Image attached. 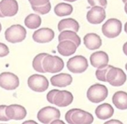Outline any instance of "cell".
Returning a JSON list of instances; mask_svg holds the SVG:
<instances>
[{"label": "cell", "instance_id": "6da1fadb", "mask_svg": "<svg viewBox=\"0 0 127 124\" xmlns=\"http://www.w3.org/2000/svg\"><path fill=\"white\" fill-rule=\"evenodd\" d=\"M27 112L26 108L19 105H11L9 106H0V120L8 121L10 120H22L26 116Z\"/></svg>", "mask_w": 127, "mask_h": 124}, {"label": "cell", "instance_id": "7a4b0ae2", "mask_svg": "<svg viewBox=\"0 0 127 124\" xmlns=\"http://www.w3.org/2000/svg\"><path fill=\"white\" fill-rule=\"evenodd\" d=\"M47 99L51 104L60 107H64L72 104L73 96L71 92L67 90L53 89L47 93Z\"/></svg>", "mask_w": 127, "mask_h": 124}, {"label": "cell", "instance_id": "3957f363", "mask_svg": "<svg viewBox=\"0 0 127 124\" xmlns=\"http://www.w3.org/2000/svg\"><path fill=\"white\" fill-rule=\"evenodd\" d=\"M65 119L70 124H91L94 120L91 114L78 108H73L68 111L65 114Z\"/></svg>", "mask_w": 127, "mask_h": 124}, {"label": "cell", "instance_id": "277c9868", "mask_svg": "<svg viewBox=\"0 0 127 124\" xmlns=\"http://www.w3.org/2000/svg\"><path fill=\"white\" fill-rule=\"evenodd\" d=\"M108 90L104 85L95 84L91 86L87 92L88 100L94 103H98L104 101L107 97Z\"/></svg>", "mask_w": 127, "mask_h": 124}, {"label": "cell", "instance_id": "5b68a950", "mask_svg": "<svg viewBox=\"0 0 127 124\" xmlns=\"http://www.w3.org/2000/svg\"><path fill=\"white\" fill-rule=\"evenodd\" d=\"M26 30L20 24L12 25L5 33L6 39L13 44L23 41L26 38Z\"/></svg>", "mask_w": 127, "mask_h": 124}, {"label": "cell", "instance_id": "8992f818", "mask_svg": "<svg viewBox=\"0 0 127 124\" xmlns=\"http://www.w3.org/2000/svg\"><path fill=\"white\" fill-rule=\"evenodd\" d=\"M122 27V24L120 20L116 18H110L102 25V32L107 38H114L120 34Z\"/></svg>", "mask_w": 127, "mask_h": 124}, {"label": "cell", "instance_id": "52a82bcc", "mask_svg": "<svg viewBox=\"0 0 127 124\" xmlns=\"http://www.w3.org/2000/svg\"><path fill=\"white\" fill-rule=\"evenodd\" d=\"M43 66L46 73H56L62 71L64 67V63L58 56L49 54L44 59Z\"/></svg>", "mask_w": 127, "mask_h": 124}, {"label": "cell", "instance_id": "ba28073f", "mask_svg": "<svg viewBox=\"0 0 127 124\" xmlns=\"http://www.w3.org/2000/svg\"><path fill=\"white\" fill-rule=\"evenodd\" d=\"M61 115L59 110L54 107L48 106L43 108L38 111L37 117L43 124H51L53 121L59 119Z\"/></svg>", "mask_w": 127, "mask_h": 124}, {"label": "cell", "instance_id": "9c48e42d", "mask_svg": "<svg viewBox=\"0 0 127 124\" xmlns=\"http://www.w3.org/2000/svg\"><path fill=\"white\" fill-rule=\"evenodd\" d=\"M88 67V62L85 57L78 55L69 59L67 63L68 70L74 74L84 72Z\"/></svg>", "mask_w": 127, "mask_h": 124}, {"label": "cell", "instance_id": "30bf717a", "mask_svg": "<svg viewBox=\"0 0 127 124\" xmlns=\"http://www.w3.org/2000/svg\"><path fill=\"white\" fill-rule=\"evenodd\" d=\"M28 84L30 88L33 91L43 92L48 89L49 83L45 76L35 74L29 77Z\"/></svg>", "mask_w": 127, "mask_h": 124}, {"label": "cell", "instance_id": "8fae6325", "mask_svg": "<svg viewBox=\"0 0 127 124\" xmlns=\"http://www.w3.org/2000/svg\"><path fill=\"white\" fill-rule=\"evenodd\" d=\"M106 78L107 82L114 87L122 86L127 79L126 74L122 69L114 66L109 70Z\"/></svg>", "mask_w": 127, "mask_h": 124}, {"label": "cell", "instance_id": "7c38bea8", "mask_svg": "<svg viewBox=\"0 0 127 124\" xmlns=\"http://www.w3.org/2000/svg\"><path fill=\"white\" fill-rule=\"evenodd\" d=\"M20 85L18 77L13 73L4 72L0 75V86L7 90L16 89Z\"/></svg>", "mask_w": 127, "mask_h": 124}, {"label": "cell", "instance_id": "4fadbf2b", "mask_svg": "<svg viewBox=\"0 0 127 124\" xmlns=\"http://www.w3.org/2000/svg\"><path fill=\"white\" fill-rule=\"evenodd\" d=\"M18 11V3L16 0H2L0 3L1 17L14 16Z\"/></svg>", "mask_w": 127, "mask_h": 124}, {"label": "cell", "instance_id": "5bb4252c", "mask_svg": "<svg viewBox=\"0 0 127 124\" xmlns=\"http://www.w3.org/2000/svg\"><path fill=\"white\" fill-rule=\"evenodd\" d=\"M106 12L104 8L99 6H95L91 8L87 13L88 21L92 24H99L106 18Z\"/></svg>", "mask_w": 127, "mask_h": 124}, {"label": "cell", "instance_id": "9a60e30c", "mask_svg": "<svg viewBox=\"0 0 127 124\" xmlns=\"http://www.w3.org/2000/svg\"><path fill=\"white\" fill-rule=\"evenodd\" d=\"M55 37V32L52 29L42 28L36 30L32 35V38L35 42L39 43H48Z\"/></svg>", "mask_w": 127, "mask_h": 124}, {"label": "cell", "instance_id": "2e32d148", "mask_svg": "<svg viewBox=\"0 0 127 124\" xmlns=\"http://www.w3.org/2000/svg\"><path fill=\"white\" fill-rule=\"evenodd\" d=\"M90 61L92 66L100 68L108 65L109 57L108 54L104 51H96L91 55Z\"/></svg>", "mask_w": 127, "mask_h": 124}, {"label": "cell", "instance_id": "e0dca14e", "mask_svg": "<svg viewBox=\"0 0 127 124\" xmlns=\"http://www.w3.org/2000/svg\"><path fill=\"white\" fill-rule=\"evenodd\" d=\"M78 47L70 40H64L59 42L57 46L59 53L64 56H69L75 53Z\"/></svg>", "mask_w": 127, "mask_h": 124}, {"label": "cell", "instance_id": "ac0fdd59", "mask_svg": "<svg viewBox=\"0 0 127 124\" xmlns=\"http://www.w3.org/2000/svg\"><path fill=\"white\" fill-rule=\"evenodd\" d=\"M50 80L51 84L54 86L65 87L71 84L73 78L70 74L61 73L52 77Z\"/></svg>", "mask_w": 127, "mask_h": 124}, {"label": "cell", "instance_id": "d6986e66", "mask_svg": "<svg viewBox=\"0 0 127 124\" xmlns=\"http://www.w3.org/2000/svg\"><path fill=\"white\" fill-rule=\"evenodd\" d=\"M83 39L84 44L86 47L91 50L99 49L102 44L100 36L93 33L85 35Z\"/></svg>", "mask_w": 127, "mask_h": 124}, {"label": "cell", "instance_id": "ffe728a7", "mask_svg": "<svg viewBox=\"0 0 127 124\" xmlns=\"http://www.w3.org/2000/svg\"><path fill=\"white\" fill-rule=\"evenodd\" d=\"M114 113V110L113 107L108 103H104L99 105L95 110L96 116L102 120H105L110 118Z\"/></svg>", "mask_w": 127, "mask_h": 124}, {"label": "cell", "instance_id": "44dd1931", "mask_svg": "<svg viewBox=\"0 0 127 124\" xmlns=\"http://www.w3.org/2000/svg\"><path fill=\"white\" fill-rule=\"evenodd\" d=\"M113 104L115 107L121 110L127 109V93L120 91L114 93L112 98Z\"/></svg>", "mask_w": 127, "mask_h": 124}, {"label": "cell", "instance_id": "7402d4cb", "mask_svg": "<svg viewBox=\"0 0 127 124\" xmlns=\"http://www.w3.org/2000/svg\"><path fill=\"white\" fill-rule=\"evenodd\" d=\"M79 29L78 23L75 20L72 18L62 19L59 21L58 24V29L59 32L69 29L77 32Z\"/></svg>", "mask_w": 127, "mask_h": 124}, {"label": "cell", "instance_id": "603a6c76", "mask_svg": "<svg viewBox=\"0 0 127 124\" xmlns=\"http://www.w3.org/2000/svg\"><path fill=\"white\" fill-rule=\"evenodd\" d=\"M59 42L64 40H70L74 42L78 47L81 44V38L76 32L71 30H64L58 36Z\"/></svg>", "mask_w": 127, "mask_h": 124}, {"label": "cell", "instance_id": "cb8c5ba5", "mask_svg": "<svg viewBox=\"0 0 127 124\" xmlns=\"http://www.w3.org/2000/svg\"><path fill=\"white\" fill-rule=\"evenodd\" d=\"M73 11V8L71 5L64 2L58 3L54 8L56 14L60 17L70 15Z\"/></svg>", "mask_w": 127, "mask_h": 124}, {"label": "cell", "instance_id": "d4e9b609", "mask_svg": "<svg viewBox=\"0 0 127 124\" xmlns=\"http://www.w3.org/2000/svg\"><path fill=\"white\" fill-rule=\"evenodd\" d=\"M24 23L27 27L31 29H37L40 26L41 19L38 15L31 14L25 18Z\"/></svg>", "mask_w": 127, "mask_h": 124}, {"label": "cell", "instance_id": "484cf974", "mask_svg": "<svg viewBox=\"0 0 127 124\" xmlns=\"http://www.w3.org/2000/svg\"><path fill=\"white\" fill-rule=\"evenodd\" d=\"M49 54L41 53L37 55L32 61V67L36 71L40 73H46L43 66V62L44 57Z\"/></svg>", "mask_w": 127, "mask_h": 124}, {"label": "cell", "instance_id": "4316f807", "mask_svg": "<svg viewBox=\"0 0 127 124\" xmlns=\"http://www.w3.org/2000/svg\"><path fill=\"white\" fill-rule=\"evenodd\" d=\"M113 67L111 65H107L103 68H98L95 72L96 78L98 80L103 82H107V75L109 70Z\"/></svg>", "mask_w": 127, "mask_h": 124}, {"label": "cell", "instance_id": "83f0119b", "mask_svg": "<svg viewBox=\"0 0 127 124\" xmlns=\"http://www.w3.org/2000/svg\"><path fill=\"white\" fill-rule=\"evenodd\" d=\"M32 9L35 12L41 15L46 14L49 13L52 8L50 2H49L46 5L43 6H32Z\"/></svg>", "mask_w": 127, "mask_h": 124}, {"label": "cell", "instance_id": "f1b7e54d", "mask_svg": "<svg viewBox=\"0 0 127 124\" xmlns=\"http://www.w3.org/2000/svg\"><path fill=\"white\" fill-rule=\"evenodd\" d=\"M89 4L92 7L95 6H101L106 8L107 5V0H87Z\"/></svg>", "mask_w": 127, "mask_h": 124}, {"label": "cell", "instance_id": "f546056e", "mask_svg": "<svg viewBox=\"0 0 127 124\" xmlns=\"http://www.w3.org/2000/svg\"><path fill=\"white\" fill-rule=\"evenodd\" d=\"M32 6H40L45 5L50 0H29Z\"/></svg>", "mask_w": 127, "mask_h": 124}, {"label": "cell", "instance_id": "4dcf8cb0", "mask_svg": "<svg viewBox=\"0 0 127 124\" xmlns=\"http://www.w3.org/2000/svg\"><path fill=\"white\" fill-rule=\"evenodd\" d=\"M9 53V49L8 47L5 44L0 43V57H4L8 55Z\"/></svg>", "mask_w": 127, "mask_h": 124}, {"label": "cell", "instance_id": "1f68e13d", "mask_svg": "<svg viewBox=\"0 0 127 124\" xmlns=\"http://www.w3.org/2000/svg\"><path fill=\"white\" fill-rule=\"evenodd\" d=\"M122 124V122L119 120H111L110 121H107L104 124Z\"/></svg>", "mask_w": 127, "mask_h": 124}, {"label": "cell", "instance_id": "d6a6232c", "mask_svg": "<svg viewBox=\"0 0 127 124\" xmlns=\"http://www.w3.org/2000/svg\"><path fill=\"white\" fill-rule=\"evenodd\" d=\"M123 53L127 56V42H126L123 45Z\"/></svg>", "mask_w": 127, "mask_h": 124}, {"label": "cell", "instance_id": "836d02e7", "mask_svg": "<svg viewBox=\"0 0 127 124\" xmlns=\"http://www.w3.org/2000/svg\"><path fill=\"white\" fill-rule=\"evenodd\" d=\"M51 124H65L64 123L62 120H59V119L53 121Z\"/></svg>", "mask_w": 127, "mask_h": 124}, {"label": "cell", "instance_id": "e575fe53", "mask_svg": "<svg viewBox=\"0 0 127 124\" xmlns=\"http://www.w3.org/2000/svg\"><path fill=\"white\" fill-rule=\"evenodd\" d=\"M124 30L126 33H127V22H126L124 26Z\"/></svg>", "mask_w": 127, "mask_h": 124}, {"label": "cell", "instance_id": "d590c367", "mask_svg": "<svg viewBox=\"0 0 127 124\" xmlns=\"http://www.w3.org/2000/svg\"><path fill=\"white\" fill-rule=\"evenodd\" d=\"M124 8H125V11L126 13L127 14V2L125 3Z\"/></svg>", "mask_w": 127, "mask_h": 124}, {"label": "cell", "instance_id": "8d00e7d4", "mask_svg": "<svg viewBox=\"0 0 127 124\" xmlns=\"http://www.w3.org/2000/svg\"><path fill=\"white\" fill-rule=\"evenodd\" d=\"M64 1H67V2H75L77 0H64Z\"/></svg>", "mask_w": 127, "mask_h": 124}, {"label": "cell", "instance_id": "74e56055", "mask_svg": "<svg viewBox=\"0 0 127 124\" xmlns=\"http://www.w3.org/2000/svg\"><path fill=\"white\" fill-rule=\"evenodd\" d=\"M122 1L124 3H126L127 2V0H122Z\"/></svg>", "mask_w": 127, "mask_h": 124}, {"label": "cell", "instance_id": "f35d334b", "mask_svg": "<svg viewBox=\"0 0 127 124\" xmlns=\"http://www.w3.org/2000/svg\"><path fill=\"white\" fill-rule=\"evenodd\" d=\"M125 68L126 69V71H127V63L125 65Z\"/></svg>", "mask_w": 127, "mask_h": 124}]
</instances>
